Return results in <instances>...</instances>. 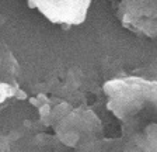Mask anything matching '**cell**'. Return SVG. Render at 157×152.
Listing matches in <instances>:
<instances>
[{
  "label": "cell",
  "instance_id": "cell-1",
  "mask_svg": "<svg viewBox=\"0 0 157 152\" xmlns=\"http://www.w3.org/2000/svg\"><path fill=\"white\" fill-rule=\"evenodd\" d=\"M104 90L108 109L124 126V139L143 151L149 131L156 134V83L128 78L108 82Z\"/></svg>",
  "mask_w": 157,
  "mask_h": 152
},
{
  "label": "cell",
  "instance_id": "cell-2",
  "mask_svg": "<svg viewBox=\"0 0 157 152\" xmlns=\"http://www.w3.org/2000/svg\"><path fill=\"white\" fill-rule=\"evenodd\" d=\"M58 120L56 134L66 145L82 146L87 142L101 138V122L91 110H69Z\"/></svg>",
  "mask_w": 157,
  "mask_h": 152
},
{
  "label": "cell",
  "instance_id": "cell-3",
  "mask_svg": "<svg viewBox=\"0 0 157 152\" xmlns=\"http://www.w3.org/2000/svg\"><path fill=\"white\" fill-rule=\"evenodd\" d=\"M29 7L38 10L55 24L78 26L86 20L93 0H27Z\"/></svg>",
  "mask_w": 157,
  "mask_h": 152
},
{
  "label": "cell",
  "instance_id": "cell-4",
  "mask_svg": "<svg viewBox=\"0 0 157 152\" xmlns=\"http://www.w3.org/2000/svg\"><path fill=\"white\" fill-rule=\"evenodd\" d=\"M121 20L136 31L156 35V0H122Z\"/></svg>",
  "mask_w": 157,
  "mask_h": 152
},
{
  "label": "cell",
  "instance_id": "cell-5",
  "mask_svg": "<svg viewBox=\"0 0 157 152\" xmlns=\"http://www.w3.org/2000/svg\"><path fill=\"white\" fill-rule=\"evenodd\" d=\"M18 65L4 44L0 42V96L3 100L14 96L17 90Z\"/></svg>",
  "mask_w": 157,
  "mask_h": 152
},
{
  "label": "cell",
  "instance_id": "cell-6",
  "mask_svg": "<svg viewBox=\"0 0 157 152\" xmlns=\"http://www.w3.org/2000/svg\"><path fill=\"white\" fill-rule=\"evenodd\" d=\"M3 102H4V100H3V97L0 96V103H3Z\"/></svg>",
  "mask_w": 157,
  "mask_h": 152
}]
</instances>
